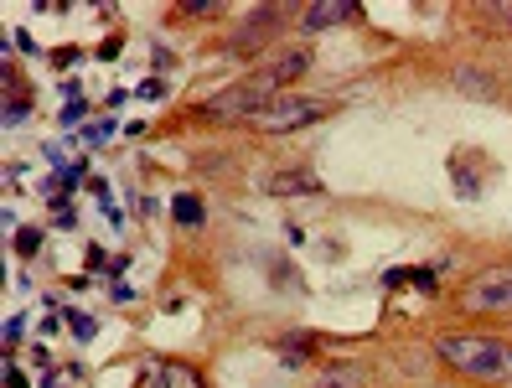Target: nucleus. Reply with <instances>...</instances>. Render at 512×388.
Segmentation results:
<instances>
[{"label":"nucleus","instance_id":"1","mask_svg":"<svg viewBox=\"0 0 512 388\" xmlns=\"http://www.w3.org/2000/svg\"><path fill=\"white\" fill-rule=\"evenodd\" d=\"M435 352H440L461 378H471V383H487V388L512 383V342H502V337H487V332H450V337L435 342Z\"/></svg>","mask_w":512,"mask_h":388},{"label":"nucleus","instance_id":"2","mask_svg":"<svg viewBox=\"0 0 512 388\" xmlns=\"http://www.w3.org/2000/svg\"><path fill=\"white\" fill-rule=\"evenodd\" d=\"M456 306L466 316H507L512 311V259L507 264H492L466 280V290L456 295Z\"/></svg>","mask_w":512,"mask_h":388},{"label":"nucleus","instance_id":"3","mask_svg":"<svg viewBox=\"0 0 512 388\" xmlns=\"http://www.w3.org/2000/svg\"><path fill=\"white\" fill-rule=\"evenodd\" d=\"M316 119H326V104L321 99H300V94H280V99H269L249 125L259 135H290L300 125H316Z\"/></svg>","mask_w":512,"mask_h":388},{"label":"nucleus","instance_id":"4","mask_svg":"<svg viewBox=\"0 0 512 388\" xmlns=\"http://www.w3.org/2000/svg\"><path fill=\"white\" fill-rule=\"evenodd\" d=\"M269 99H280V94H269V88L264 83H254V78H244V83H233V88H223V94H213V99H207L197 114L202 119H228V125H233V119H254Z\"/></svg>","mask_w":512,"mask_h":388},{"label":"nucleus","instance_id":"5","mask_svg":"<svg viewBox=\"0 0 512 388\" xmlns=\"http://www.w3.org/2000/svg\"><path fill=\"white\" fill-rule=\"evenodd\" d=\"M135 388H207L197 363H182V357H145Z\"/></svg>","mask_w":512,"mask_h":388},{"label":"nucleus","instance_id":"6","mask_svg":"<svg viewBox=\"0 0 512 388\" xmlns=\"http://www.w3.org/2000/svg\"><path fill=\"white\" fill-rule=\"evenodd\" d=\"M306 68H311V52H306V47H295V52H275V57H269L259 73H249V78L264 83L269 94H285V83H295Z\"/></svg>","mask_w":512,"mask_h":388},{"label":"nucleus","instance_id":"7","mask_svg":"<svg viewBox=\"0 0 512 388\" xmlns=\"http://www.w3.org/2000/svg\"><path fill=\"white\" fill-rule=\"evenodd\" d=\"M280 21H285V11H269V6H264V11H254V16L244 21V26H233L228 47H233L238 57H249V52H259V47H264L269 37L280 32Z\"/></svg>","mask_w":512,"mask_h":388},{"label":"nucleus","instance_id":"8","mask_svg":"<svg viewBox=\"0 0 512 388\" xmlns=\"http://www.w3.org/2000/svg\"><path fill=\"white\" fill-rule=\"evenodd\" d=\"M363 16V6H357V0H326V6H311L306 11V32H326V26H342V21H357Z\"/></svg>","mask_w":512,"mask_h":388},{"label":"nucleus","instance_id":"9","mask_svg":"<svg viewBox=\"0 0 512 388\" xmlns=\"http://www.w3.org/2000/svg\"><path fill=\"white\" fill-rule=\"evenodd\" d=\"M264 192H269V197H290V192H321V176H316L311 166L275 171V176H264Z\"/></svg>","mask_w":512,"mask_h":388},{"label":"nucleus","instance_id":"10","mask_svg":"<svg viewBox=\"0 0 512 388\" xmlns=\"http://www.w3.org/2000/svg\"><path fill=\"white\" fill-rule=\"evenodd\" d=\"M306 388H368V373L357 368V363H331V368H321Z\"/></svg>","mask_w":512,"mask_h":388},{"label":"nucleus","instance_id":"11","mask_svg":"<svg viewBox=\"0 0 512 388\" xmlns=\"http://www.w3.org/2000/svg\"><path fill=\"white\" fill-rule=\"evenodd\" d=\"M316 342H321L316 332H285V337H280V352H285V363H290V368H300V363H306V357L316 352Z\"/></svg>","mask_w":512,"mask_h":388},{"label":"nucleus","instance_id":"12","mask_svg":"<svg viewBox=\"0 0 512 388\" xmlns=\"http://www.w3.org/2000/svg\"><path fill=\"white\" fill-rule=\"evenodd\" d=\"M171 218L182 223V228H202V218H207V213H202V197H197V192H176V197H171Z\"/></svg>","mask_w":512,"mask_h":388},{"label":"nucleus","instance_id":"13","mask_svg":"<svg viewBox=\"0 0 512 388\" xmlns=\"http://www.w3.org/2000/svg\"><path fill=\"white\" fill-rule=\"evenodd\" d=\"M383 285L394 290V285H419V290H435V275L430 270H388L383 275Z\"/></svg>","mask_w":512,"mask_h":388},{"label":"nucleus","instance_id":"14","mask_svg":"<svg viewBox=\"0 0 512 388\" xmlns=\"http://www.w3.org/2000/svg\"><path fill=\"white\" fill-rule=\"evenodd\" d=\"M37 244H42V228H21V233H16V254H21V259H32Z\"/></svg>","mask_w":512,"mask_h":388},{"label":"nucleus","instance_id":"15","mask_svg":"<svg viewBox=\"0 0 512 388\" xmlns=\"http://www.w3.org/2000/svg\"><path fill=\"white\" fill-rule=\"evenodd\" d=\"M68 321H73V337H78V342H88V337H94V316H83V311H68Z\"/></svg>","mask_w":512,"mask_h":388},{"label":"nucleus","instance_id":"16","mask_svg":"<svg viewBox=\"0 0 512 388\" xmlns=\"http://www.w3.org/2000/svg\"><path fill=\"white\" fill-rule=\"evenodd\" d=\"M161 94H166V83H161V78H150V83L135 88V99H161Z\"/></svg>","mask_w":512,"mask_h":388},{"label":"nucleus","instance_id":"17","mask_svg":"<svg viewBox=\"0 0 512 388\" xmlns=\"http://www.w3.org/2000/svg\"><path fill=\"white\" fill-rule=\"evenodd\" d=\"M21 332H26V321H21V316H11V321H6V347H16V342H21Z\"/></svg>","mask_w":512,"mask_h":388},{"label":"nucleus","instance_id":"18","mask_svg":"<svg viewBox=\"0 0 512 388\" xmlns=\"http://www.w3.org/2000/svg\"><path fill=\"white\" fill-rule=\"evenodd\" d=\"M83 135H88V140H94V145H99V140H109V135H114V125H109V119H104V125H88Z\"/></svg>","mask_w":512,"mask_h":388},{"label":"nucleus","instance_id":"19","mask_svg":"<svg viewBox=\"0 0 512 388\" xmlns=\"http://www.w3.org/2000/svg\"><path fill=\"white\" fill-rule=\"evenodd\" d=\"M6 388H26V378H21V368L6 357Z\"/></svg>","mask_w":512,"mask_h":388},{"label":"nucleus","instance_id":"20","mask_svg":"<svg viewBox=\"0 0 512 388\" xmlns=\"http://www.w3.org/2000/svg\"><path fill=\"white\" fill-rule=\"evenodd\" d=\"M16 119H26V104L11 99V104H6V125H16Z\"/></svg>","mask_w":512,"mask_h":388},{"label":"nucleus","instance_id":"21","mask_svg":"<svg viewBox=\"0 0 512 388\" xmlns=\"http://www.w3.org/2000/svg\"><path fill=\"white\" fill-rule=\"evenodd\" d=\"M78 114H83V99H68V109H63V125H73Z\"/></svg>","mask_w":512,"mask_h":388}]
</instances>
